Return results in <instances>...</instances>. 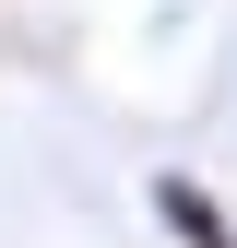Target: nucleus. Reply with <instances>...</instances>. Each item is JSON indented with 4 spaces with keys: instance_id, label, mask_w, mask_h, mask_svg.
Instances as JSON below:
<instances>
[{
    "instance_id": "f257e3e1",
    "label": "nucleus",
    "mask_w": 237,
    "mask_h": 248,
    "mask_svg": "<svg viewBox=\"0 0 237 248\" xmlns=\"http://www.w3.org/2000/svg\"><path fill=\"white\" fill-rule=\"evenodd\" d=\"M142 201H154L166 248H237V213L214 201V177H190V166H154V177H142Z\"/></svg>"
}]
</instances>
